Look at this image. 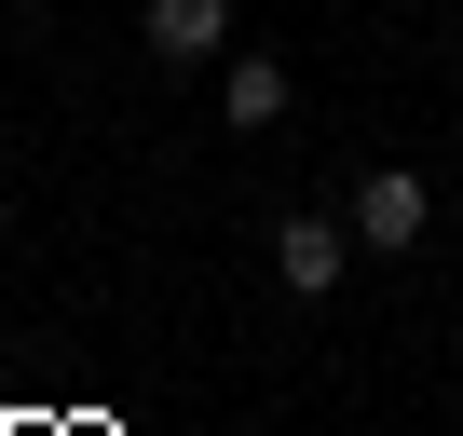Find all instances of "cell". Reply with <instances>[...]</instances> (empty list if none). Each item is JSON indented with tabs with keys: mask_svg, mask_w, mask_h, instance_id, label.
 I'll list each match as a JSON object with an SVG mask.
<instances>
[{
	"mask_svg": "<svg viewBox=\"0 0 463 436\" xmlns=\"http://www.w3.org/2000/svg\"><path fill=\"white\" fill-rule=\"evenodd\" d=\"M137 42H150L164 69H191V55H218V42H232V0H150Z\"/></svg>",
	"mask_w": 463,
	"mask_h": 436,
	"instance_id": "3",
	"label": "cell"
},
{
	"mask_svg": "<svg viewBox=\"0 0 463 436\" xmlns=\"http://www.w3.org/2000/svg\"><path fill=\"white\" fill-rule=\"evenodd\" d=\"M273 260H287V300H327V287H341V260H354V218H287Z\"/></svg>",
	"mask_w": 463,
	"mask_h": 436,
	"instance_id": "2",
	"label": "cell"
},
{
	"mask_svg": "<svg viewBox=\"0 0 463 436\" xmlns=\"http://www.w3.org/2000/svg\"><path fill=\"white\" fill-rule=\"evenodd\" d=\"M341 218H354V246H382V260H395V246H422V218H436V191H422L409 164H368Z\"/></svg>",
	"mask_w": 463,
	"mask_h": 436,
	"instance_id": "1",
	"label": "cell"
},
{
	"mask_svg": "<svg viewBox=\"0 0 463 436\" xmlns=\"http://www.w3.org/2000/svg\"><path fill=\"white\" fill-rule=\"evenodd\" d=\"M218 109H232V123H273V109H287V69H273V55H232Z\"/></svg>",
	"mask_w": 463,
	"mask_h": 436,
	"instance_id": "4",
	"label": "cell"
}]
</instances>
